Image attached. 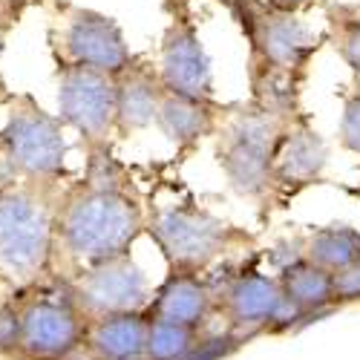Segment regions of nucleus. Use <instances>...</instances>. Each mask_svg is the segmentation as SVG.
Instances as JSON below:
<instances>
[{
  "label": "nucleus",
  "instance_id": "6",
  "mask_svg": "<svg viewBox=\"0 0 360 360\" xmlns=\"http://www.w3.org/2000/svg\"><path fill=\"white\" fill-rule=\"evenodd\" d=\"M23 335L18 354L23 360H70L86 335V320L75 303L72 288L67 294L46 291L20 309Z\"/></svg>",
  "mask_w": 360,
  "mask_h": 360
},
{
  "label": "nucleus",
  "instance_id": "3",
  "mask_svg": "<svg viewBox=\"0 0 360 360\" xmlns=\"http://www.w3.org/2000/svg\"><path fill=\"white\" fill-rule=\"evenodd\" d=\"M297 122V112H280L257 101L219 110L217 162L239 196L262 199L274 191V156Z\"/></svg>",
  "mask_w": 360,
  "mask_h": 360
},
{
  "label": "nucleus",
  "instance_id": "18",
  "mask_svg": "<svg viewBox=\"0 0 360 360\" xmlns=\"http://www.w3.org/2000/svg\"><path fill=\"white\" fill-rule=\"evenodd\" d=\"M277 280H280V288H283L285 300L303 314L338 309L335 294H332V274L323 271V268H317V265H311L303 257H300L297 262H288Z\"/></svg>",
  "mask_w": 360,
  "mask_h": 360
},
{
  "label": "nucleus",
  "instance_id": "17",
  "mask_svg": "<svg viewBox=\"0 0 360 360\" xmlns=\"http://www.w3.org/2000/svg\"><path fill=\"white\" fill-rule=\"evenodd\" d=\"M217 122H219V107L214 101H196L165 89L156 112V124L176 147H193L199 139L214 136Z\"/></svg>",
  "mask_w": 360,
  "mask_h": 360
},
{
  "label": "nucleus",
  "instance_id": "25",
  "mask_svg": "<svg viewBox=\"0 0 360 360\" xmlns=\"http://www.w3.org/2000/svg\"><path fill=\"white\" fill-rule=\"evenodd\" d=\"M332 294H335V306L340 303H357L360 300V259L343 271L332 274Z\"/></svg>",
  "mask_w": 360,
  "mask_h": 360
},
{
  "label": "nucleus",
  "instance_id": "19",
  "mask_svg": "<svg viewBox=\"0 0 360 360\" xmlns=\"http://www.w3.org/2000/svg\"><path fill=\"white\" fill-rule=\"evenodd\" d=\"M303 259L338 274L360 259V233L349 225H326L317 228L303 245Z\"/></svg>",
  "mask_w": 360,
  "mask_h": 360
},
{
  "label": "nucleus",
  "instance_id": "8",
  "mask_svg": "<svg viewBox=\"0 0 360 360\" xmlns=\"http://www.w3.org/2000/svg\"><path fill=\"white\" fill-rule=\"evenodd\" d=\"M58 112L89 144H104L115 130V78L67 64L58 78Z\"/></svg>",
  "mask_w": 360,
  "mask_h": 360
},
{
  "label": "nucleus",
  "instance_id": "27",
  "mask_svg": "<svg viewBox=\"0 0 360 360\" xmlns=\"http://www.w3.org/2000/svg\"><path fill=\"white\" fill-rule=\"evenodd\" d=\"M0 52H4V32H0Z\"/></svg>",
  "mask_w": 360,
  "mask_h": 360
},
{
  "label": "nucleus",
  "instance_id": "24",
  "mask_svg": "<svg viewBox=\"0 0 360 360\" xmlns=\"http://www.w3.org/2000/svg\"><path fill=\"white\" fill-rule=\"evenodd\" d=\"M23 335V317L15 306H0V354H18Z\"/></svg>",
  "mask_w": 360,
  "mask_h": 360
},
{
  "label": "nucleus",
  "instance_id": "14",
  "mask_svg": "<svg viewBox=\"0 0 360 360\" xmlns=\"http://www.w3.org/2000/svg\"><path fill=\"white\" fill-rule=\"evenodd\" d=\"M214 309V294L196 274H170L147 306L150 320L199 328Z\"/></svg>",
  "mask_w": 360,
  "mask_h": 360
},
{
  "label": "nucleus",
  "instance_id": "13",
  "mask_svg": "<svg viewBox=\"0 0 360 360\" xmlns=\"http://www.w3.org/2000/svg\"><path fill=\"white\" fill-rule=\"evenodd\" d=\"M328 159L323 136L309 127L303 118L285 133L277 156H274V191H300L317 182Z\"/></svg>",
  "mask_w": 360,
  "mask_h": 360
},
{
  "label": "nucleus",
  "instance_id": "5",
  "mask_svg": "<svg viewBox=\"0 0 360 360\" xmlns=\"http://www.w3.org/2000/svg\"><path fill=\"white\" fill-rule=\"evenodd\" d=\"M52 214L26 191L0 196V271L12 280H35L52 254Z\"/></svg>",
  "mask_w": 360,
  "mask_h": 360
},
{
  "label": "nucleus",
  "instance_id": "10",
  "mask_svg": "<svg viewBox=\"0 0 360 360\" xmlns=\"http://www.w3.org/2000/svg\"><path fill=\"white\" fill-rule=\"evenodd\" d=\"M225 314L233 328H245V332H268V328H294L303 323V311L294 309L283 288L280 280L265 277L257 271H243L236 274L228 288H225Z\"/></svg>",
  "mask_w": 360,
  "mask_h": 360
},
{
  "label": "nucleus",
  "instance_id": "15",
  "mask_svg": "<svg viewBox=\"0 0 360 360\" xmlns=\"http://www.w3.org/2000/svg\"><path fill=\"white\" fill-rule=\"evenodd\" d=\"M165 84L159 72L130 67L115 78V130L133 133L156 122Z\"/></svg>",
  "mask_w": 360,
  "mask_h": 360
},
{
  "label": "nucleus",
  "instance_id": "2",
  "mask_svg": "<svg viewBox=\"0 0 360 360\" xmlns=\"http://www.w3.org/2000/svg\"><path fill=\"white\" fill-rule=\"evenodd\" d=\"M58 239L64 251L84 268L130 254L133 243L144 231L141 207L122 182H89L70 196L58 219Z\"/></svg>",
  "mask_w": 360,
  "mask_h": 360
},
{
  "label": "nucleus",
  "instance_id": "16",
  "mask_svg": "<svg viewBox=\"0 0 360 360\" xmlns=\"http://www.w3.org/2000/svg\"><path fill=\"white\" fill-rule=\"evenodd\" d=\"M147 326H150V317L144 311L89 320L84 346L96 360H130L144 354Z\"/></svg>",
  "mask_w": 360,
  "mask_h": 360
},
{
  "label": "nucleus",
  "instance_id": "1",
  "mask_svg": "<svg viewBox=\"0 0 360 360\" xmlns=\"http://www.w3.org/2000/svg\"><path fill=\"white\" fill-rule=\"evenodd\" d=\"M233 12L251 44L254 101L280 112H297V86L317 52L309 26L259 0H233Z\"/></svg>",
  "mask_w": 360,
  "mask_h": 360
},
{
  "label": "nucleus",
  "instance_id": "9",
  "mask_svg": "<svg viewBox=\"0 0 360 360\" xmlns=\"http://www.w3.org/2000/svg\"><path fill=\"white\" fill-rule=\"evenodd\" d=\"M159 78L170 93L188 96L196 101H214L211 61H207V52L199 41L196 23L185 9L173 15L165 32L162 55H159Z\"/></svg>",
  "mask_w": 360,
  "mask_h": 360
},
{
  "label": "nucleus",
  "instance_id": "7",
  "mask_svg": "<svg viewBox=\"0 0 360 360\" xmlns=\"http://www.w3.org/2000/svg\"><path fill=\"white\" fill-rule=\"evenodd\" d=\"M72 294L86 323L110 314L147 311L153 300L147 274L130 259V254L84 268L81 277L72 283Z\"/></svg>",
  "mask_w": 360,
  "mask_h": 360
},
{
  "label": "nucleus",
  "instance_id": "22",
  "mask_svg": "<svg viewBox=\"0 0 360 360\" xmlns=\"http://www.w3.org/2000/svg\"><path fill=\"white\" fill-rule=\"evenodd\" d=\"M340 141L346 150L360 156V81L352 89V96L343 104V118H340Z\"/></svg>",
  "mask_w": 360,
  "mask_h": 360
},
{
  "label": "nucleus",
  "instance_id": "26",
  "mask_svg": "<svg viewBox=\"0 0 360 360\" xmlns=\"http://www.w3.org/2000/svg\"><path fill=\"white\" fill-rule=\"evenodd\" d=\"M130 360H150L147 354H139V357H130Z\"/></svg>",
  "mask_w": 360,
  "mask_h": 360
},
{
  "label": "nucleus",
  "instance_id": "12",
  "mask_svg": "<svg viewBox=\"0 0 360 360\" xmlns=\"http://www.w3.org/2000/svg\"><path fill=\"white\" fill-rule=\"evenodd\" d=\"M64 52L70 58V67L98 70L112 78L133 67V55L118 23L93 9H75L70 15L64 32Z\"/></svg>",
  "mask_w": 360,
  "mask_h": 360
},
{
  "label": "nucleus",
  "instance_id": "11",
  "mask_svg": "<svg viewBox=\"0 0 360 360\" xmlns=\"http://www.w3.org/2000/svg\"><path fill=\"white\" fill-rule=\"evenodd\" d=\"M4 144L12 162L32 176H58L64 170L67 141L61 136V124L35 104L12 110L4 127Z\"/></svg>",
  "mask_w": 360,
  "mask_h": 360
},
{
  "label": "nucleus",
  "instance_id": "20",
  "mask_svg": "<svg viewBox=\"0 0 360 360\" xmlns=\"http://www.w3.org/2000/svg\"><path fill=\"white\" fill-rule=\"evenodd\" d=\"M199 338H202L199 328L176 326V323H162V320H150L144 354H147L150 360H188L191 352L196 349Z\"/></svg>",
  "mask_w": 360,
  "mask_h": 360
},
{
  "label": "nucleus",
  "instance_id": "21",
  "mask_svg": "<svg viewBox=\"0 0 360 360\" xmlns=\"http://www.w3.org/2000/svg\"><path fill=\"white\" fill-rule=\"evenodd\" d=\"M326 20L335 52L360 78V6H328Z\"/></svg>",
  "mask_w": 360,
  "mask_h": 360
},
{
  "label": "nucleus",
  "instance_id": "23",
  "mask_svg": "<svg viewBox=\"0 0 360 360\" xmlns=\"http://www.w3.org/2000/svg\"><path fill=\"white\" fill-rule=\"evenodd\" d=\"M239 346H243V335H211V338H199V343H196V349L191 352L188 360H225Z\"/></svg>",
  "mask_w": 360,
  "mask_h": 360
},
{
  "label": "nucleus",
  "instance_id": "4",
  "mask_svg": "<svg viewBox=\"0 0 360 360\" xmlns=\"http://www.w3.org/2000/svg\"><path fill=\"white\" fill-rule=\"evenodd\" d=\"M150 236L156 239L159 251L170 262L176 274H199L214 259L228 254L243 233L225 219L207 214L196 205H170L153 214L147 222Z\"/></svg>",
  "mask_w": 360,
  "mask_h": 360
}]
</instances>
